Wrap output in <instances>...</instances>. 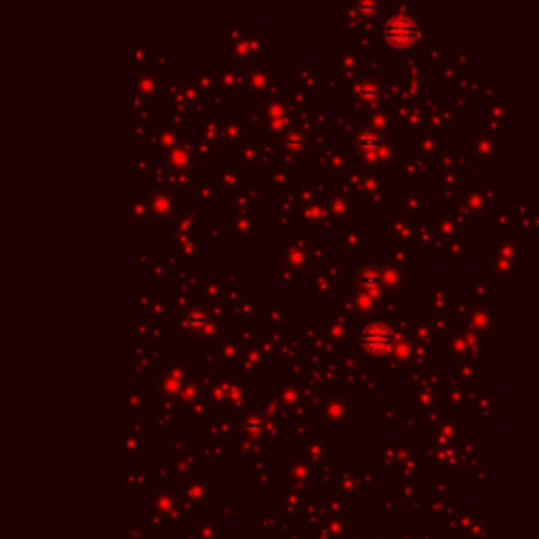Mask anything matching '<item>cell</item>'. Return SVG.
Listing matches in <instances>:
<instances>
[{
    "instance_id": "obj_3",
    "label": "cell",
    "mask_w": 539,
    "mask_h": 539,
    "mask_svg": "<svg viewBox=\"0 0 539 539\" xmlns=\"http://www.w3.org/2000/svg\"><path fill=\"white\" fill-rule=\"evenodd\" d=\"M356 284H359V289L362 293H366V295L373 297V295H377L381 291V276H379V272L375 268H362L359 278H356Z\"/></svg>"
},
{
    "instance_id": "obj_1",
    "label": "cell",
    "mask_w": 539,
    "mask_h": 539,
    "mask_svg": "<svg viewBox=\"0 0 539 539\" xmlns=\"http://www.w3.org/2000/svg\"><path fill=\"white\" fill-rule=\"evenodd\" d=\"M381 34L386 38V43L394 48H404V46H411L421 34V28L415 19L411 17H404V15H392L386 19L384 28H381Z\"/></svg>"
},
{
    "instance_id": "obj_2",
    "label": "cell",
    "mask_w": 539,
    "mask_h": 539,
    "mask_svg": "<svg viewBox=\"0 0 539 539\" xmlns=\"http://www.w3.org/2000/svg\"><path fill=\"white\" fill-rule=\"evenodd\" d=\"M399 335L394 333V329L386 322H373L369 324L362 335H360V342H362V348L373 354V356H381L386 352H390L396 344Z\"/></svg>"
},
{
    "instance_id": "obj_4",
    "label": "cell",
    "mask_w": 539,
    "mask_h": 539,
    "mask_svg": "<svg viewBox=\"0 0 539 539\" xmlns=\"http://www.w3.org/2000/svg\"><path fill=\"white\" fill-rule=\"evenodd\" d=\"M356 145H359V150L362 154H375L377 148L381 145V137L375 133V131H366V133H362L356 139Z\"/></svg>"
}]
</instances>
